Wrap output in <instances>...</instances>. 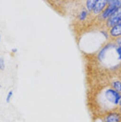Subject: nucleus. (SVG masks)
Masks as SVG:
<instances>
[{"mask_svg":"<svg viewBox=\"0 0 121 122\" xmlns=\"http://www.w3.org/2000/svg\"><path fill=\"white\" fill-rule=\"evenodd\" d=\"M105 100L113 106L119 107V103L121 99V94L114 90L113 88L106 89L104 93Z\"/></svg>","mask_w":121,"mask_h":122,"instance_id":"1","label":"nucleus"},{"mask_svg":"<svg viewBox=\"0 0 121 122\" xmlns=\"http://www.w3.org/2000/svg\"><path fill=\"white\" fill-rule=\"evenodd\" d=\"M103 122H121V112L119 109L108 112L102 115Z\"/></svg>","mask_w":121,"mask_h":122,"instance_id":"2","label":"nucleus"},{"mask_svg":"<svg viewBox=\"0 0 121 122\" xmlns=\"http://www.w3.org/2000/svg\"><path fill=\"white\" fill-rule=\"evenodd\" d=\"M121 21V6L118 7L115 13L110 17L107 21V25L109 27H113Z\"/></svg>","mask_w":121,"mask_h":122,"instance_id":"3","label":"nucleus"},{"mask_svg":"<svg viewBox=\"0 0 121 122\" xmlns=\"http://www.w3.org/2000/svg\"><path fill=\"white\" fill-rule=\"evenodd\" d=\"M108 4V1H104V0H97L96 3L93 9V12L95 14H98L101 12L106 5Z\"/></svg>","mask_w":121,"mask_h":122,"instance_id":"4","label":"nucleus"},{"mask_svg":"<svg viewBox=\"0 0 121 122\" xmlns=\"http://www.w3.org/2000/svg\"><path fill=\"white\" fill-rule=\"evenodd\" d=\"M118 8V7H115L114 6L109 5L108 7L103 12L102 14V17L103 19L109 18L115 13Z\"/></svg>","mask_w":121,"mask_h":122,"instance_id":"5","label":"nucleus"},{"mask_svg":"<svg viewBox=\"0 0 121 122\" xmlns=\"http://www.w3.org/2000/svg\"><path fill=\"white\" fill-rule=\"evenodd\" d=\"M110 35L113 37H117L121 36V21L116 25L111 28Z\"/></svg>","mask_w":121,"mask_h":122,"instance_id":"6","label":"nucleus"},{"mask_svg":"<svg viewBox=\"0 0 121 122\" xmlns=\"http://www.w3.org/2000/svg\"><path fill=\"white\" fill-rule=\"evenodd\" d=\"M112 88L121 94V81H116L112 83Z\"/></svg>","mask_w":121,"mask_h":122,"instance_id":"7","label":"nucleus"},{"mask_svg":"<svg viewBox=\"0 0 121 122\" xmlns=\"http://www.w3.org/2000/svg\"><path fill=\"white\" fill-rule=\"evenodd\" d=\"M97 0H90V1H87L86 2V6L87 9L89 11H93V9L95 6V5L96 3Z\"/></svg>","mask_w":121,"mask_h":122,"instance_id":"8","label":"nucleus"},{"mask_svg":"<svg viewBox=\"0 0 121 122\" xmlns=\"http://www.w3.org/2000/svg\"><path fill=\"white\" fill-rule=\"evenodd\" d=\"M109 5L114 6L117 7L121 6V1H108Z\"/></svg>","mask_w":121,"mask_h":122,"instance_id":"9","label":"nucleus"},{"mask_svg":"<svg viewBox=\"0 0 121 122\" xmlns=\"http://www.w3.org/2000/svg\"><path fill=\"white\" fill-rule=\"evenodd\" d=\"M5 68V59L3 57H0V70L4 71Z\"/></svg>","mask_w":121,"mask_h":122,"instance_id":"10","label":"nucleus"},{"mask_svg":"<svg viewBox=\"0 0 121 122\" xmlns=\"http://www.w3.org/2000/svg\"><path fill=\"white\" fill-rule=\"evenodd\" d=\"M87 12L86 10L82 11L79 15V19L81 21L84 20L87 17Z\"/></svg>","mask_w":121,"mask_h":122,"instance_id":"11","label":"nucleus"},{"mask_svg":"<svg viewBox=\"0 0 121 122\" xmlns=\"http://www.w3.org/2000/svg\"><path fill=\"white\" fill-rule=\"evenodd\" d=\"M14 92L13 91H10L7 94V95L6 98V102L7 103H9L11 100V99L13 96Z\"/></svg>","mask_w":121,"mask_h":122,"instance_id":"12","label":"nucleus"},{"mask_svg":"<svg viewBox=\"0 0 121 122\" xmlns=\"http://www.w3.org/2000/svg\"><path fill=\"white\" fill-rule=\"evenodd\" d=\"M117 52L119 56V59L121 60V46H119L117 49Z\"/></svg>","mask_w":121,"mask_h":122,"instance_id":"13","label":"nucleus"},{"mask_svg":"<svg viewBox=\"0 0 121 122\" xmlns=\"http://www.w3.org/2000/svg\"><path fill=\"white\" fill-rule=\"evenodd\" d=\"M117 43L119 46H121V37L117 39Z\"/></svg>","mask_w":121,"mask_h":122,"instance_id":"14","label":"nucleus"},{"mask_svg":"<svg viewBox=\"0 0 121 122\" xmlns=\"http://www.w3.org/2000/svg\"><path fill=\"white\" fill-rule=\"evenodd\" d=\"M18 51V49L16 48H14L12 49V52L13 53H16Z\"/></svg>","mask_w":121,"mask_h":122,"instance_id":"15","label":"nucleus"},{"mask_svg":"<svg viewBox=\"0 0 121 122\" xmlns=\"http://www.w3.org/2000/svg\"><path fill=\"white\" fill-rule=\"evenodd\" d=\"M120 108L121 109V99L120 100V103H119V108Z\"/></svg>","mask_w":121,"mask_h":122,"instance_id":"16","label":"nucleus"},{"mask_svg":"<svg viewBox=\"0 0 121 122\" xmlns=\"http://www.w3.org/2000/svg\"><path fill=\"white\" fill-rule=\"evenodd\" d=\"M1 33H0V42H1Z\"/></svg>","mask_w":121,"mask_h":122,"instance_id":"17","label":"nucleus"},{"mask_svg":"<svg viewBox=\"0 0 121 122\" xmlns=\"http://www.w3.org/2000/svg\"><path fill=\"white\" fill-rule=\"evenodd\" d=\"M119 109V110L120 111V112H121V109H120V108H118Z\"/></svg>","mask_w":121,"mask_h":122,"instance_id":"18","label":"nucleus"},{"mask_svg":"<svg viewBox=\"0 0 121 122\" xmlns=\"http://www.w3.org/2000/svg\"><path fill=\"white\" fill-rule=\"evenodd\" d=\"M1 85L0 84V89H1Z\"/></svg>","mask_w":121,"mask_h":122,"instance_id":"19","label":"nucleus"}]
</instances>
